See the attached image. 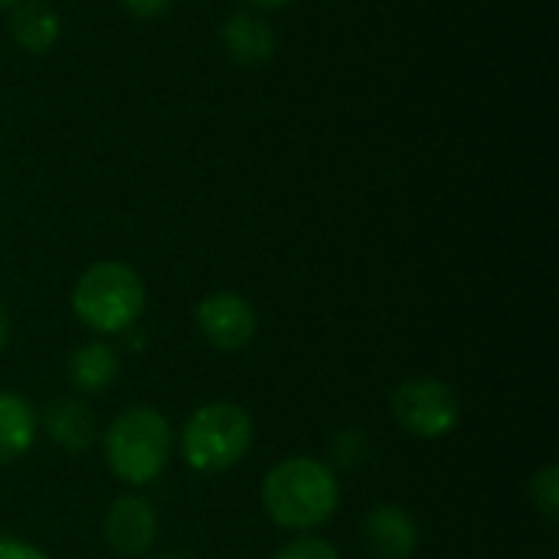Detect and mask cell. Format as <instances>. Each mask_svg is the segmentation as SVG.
Segmentation results:
<instances>
[{"label": "cell", "mask_w": 559, "mask_h": 559, "mask_svg": "<svg viewBox=\"0 0 559 559\" xmlns=\"http://www.w3.org/2000/svg\"><path fill=\"white\" fill-rule=\"evenodd\" d=\"M341 504V485L334 478V468H328L318 459H285L278 462L265 481H262V508L272 518V524L308 534L324 527Z\"/></svg>", "instance_id": "cell-1"}, {"label": "cell", "mask_w": 559, "mask_h": 559, "mask_svg": "<svg viewBox=\"0 0 559 559\" xmlns=\"http://www.w3.org/2000/svg\"><path fill=\"white\" fill-rule=\"evenodd\" d=\"M102 452L118 481L144 488L157 481L170 462V423L154 406H131L108 423Z\"/></svg>", "instance_id": "cell-2"}, {"label": "cell", "mask_w": 559, "mask_h": 559, "mask_svg": "<svg viewBox=\"0 0 559 559\" xmlns=\"http://www.w3.org/2000/svg\"><path fill=\"white\" fill-rule=\"evenodd\" d=\"M144 301L147 295L141 275L128 262L115 259L88 265L72 288L75 318L88 331L105 337H121L124 331H131L144 314Z\"/></svg>", "instance_id": "cell-3"}, {"label": "cell", "mask_w": 559, "mask_h": 559, "mask_svg": "<svg viewBox=\"0 0 559 559\" xmlns=\"http://www.w3.org/2000/svg\"><path fill=\"white\" fill-rule=\"evenodd\" d=\"M252 439H255L252 416L242 406L219 400L200 406L183 423L180 455L187 468H193L197 475H223L249 455Z\"/></svg>", "instance_id": "cell-4"}, {"label": "cell", "mask_w": 559, "mask_h": 559, "mask_svg": "<svg viewBox=\"0 0 559 559\" xmlns=\"http://www.w3.org/2000/svg\"><path fill=\"white\" fill-rule=\"evenodd\" d=\"M390 409L396 426L416 439H445L462 419L459 393L436 377H419L396 386Z\"/></svg>", "instance_id": "cell-5"}, {"label": "cell", "mask_w": 559, "mask_h": 559, "mask_svg": "<svg viewBox=\"0 0 559 559\" xmlns=\"http://www.w3.org/2000/svg\"><path fill=\"white\" fill-rule=\"evenodd\" d=\"M197 328L219 354L242 350L259 328L255 308L239 292H213L197 305Z\"/></svg>", "instance_id": "cell-6"}, {"label": "cell", "mask_w": 559, "mask_h": 559, "mask_svg": "<svg viewBox=\"0 0 559 559\" xmlns=\"http://www.w3.org/2000/svg\"><path fill=\"white\" fill-rule=\"evenodd\" d=\"M105 540L118 557H144L157 540V511L141 495H121L105 511Z\"/></svg>", "instance_id": "cell-7"}, {"label": "cell", "mask_w": 559, "mask_h": 559, "mask_svg": "<svg viewBox=\"0 0 559 559\" xmlns=\"http://www.w3.org/2000/svg\"><path fill=\"white\" fill-rule=\"evenodd\" d=\"M364 547L373 559H413L419 550V527L400 504H377L360 527Z\"/></svg>", "instance_id": "cell-8"}, {"label": "cell", "mask_w": 559, "mask_h": 559, "mask_svg": "<svg viewBox=\"0 0 559 559\" xmlns=\"http://www.w3.org/2000/svg\"><path fill=\"white\" fill-rule=\"evenodd\" d=\"M43 432L49 436L52 445H59L69 455H82L95 445L98 439V419L92 413V406L82 396H56L46 403L43 419H39Z\"/></svg>", "instance_id": "cell-9"}, {"label": "cell", "mask_w": 559, "mask_h": 559, "mask_svg": "<svg viewBox=\"0 0 559 559\" xmlns=\"http://www.w3.org/2000/svg\"><path fill=\"white\" fill-rule=\"evenodd\" d=\"M118 370H121V360H118L115 347L105 341L79 344L66 360L69 383L75 386L79 396H98V393L111 390L118 380Z\"/></svg>", "instance_id": "cell-10"}, {"label": "cell", "mask_w": 559, "mask_h": 559, "mask_svg": "<svg viewBox=\"0 0 559 559\" xmlns=\"http://www.w3.org/2000/svg\"><path fill=\"white\" fill-rule=\"evenodd\" d=\"M62 33V16L46 0H20L10 7V36L23 52L43 56L56 46Z\"/></svg>", "instance_id": "cell-11"}, {"label": "cell", "mask_w": 559, "mask_h": 559, "mask_svg": "<svg viewBox=\"0 0 559 559\" xmlns=\"http://www.w3.org/2000/svg\"><path fill=\"white\" fill-rule=\"evenodd\" d=\"M275 33L272 26L255 16V13H233L226 23H223V46L229 52L233 62L239 66H262L275 56Z\"/></svg>", "instance_id": "cell-12"}, {"label": "cell", "mask_w": 559, "mask_h": 559, "mask_svg": "<svg viewBox=\"0 0 559 559\" xmlns=\"http://www.w3.org/2000/svg\"><path fill=\"white\" fill-rule=\"evenodd\" d=\"M36 442L33 406L10 390H0V465L20 462Z\"/></svg>", "instance_id": "cell-13"}, {"label": "cell", "mask_w": 559, "mask_h": 559, "mask_svg": "<svg viewBox=\"0 0 559 559\" xmlns=\"http://www.w3.org/2000/svg\"><path fill=\"white\" fill-rule=\"evenodd\" d=\"M370 455V442L360 429H344L341 436H334L331 442V465L328 468H341V472H354L367 462Z\"/></svg>", "instance_id": "cell-14"}, {"label": "cell", "mask_w": 559, "mask_h": 559, "mask_svg": "<svg viewBox=\"0 0 559 559\" xmlns=\"http://www.w3.org/2000/svg\"><path fill=\"white\" fill-rule=\"evenodd\" d=\"M531 501L534 508L547 518V521H557L559 518V468L557 465H547L540 468L534 478H531Z\"/></svg>", "instance_id": "cell-15"}, {"label": "cell", "mask_w": 559, "mask_h": 559, "mask_svg": "<svg viewBox=\"0 0 559 559\" xmlns=\"http://www.w3.org/2000/svg\"><path fill=\"white\" fill-rule=\"evenodd\" d=\"M275 559H341V554L321 537H295L275 554Z\"/></svg>", "instance_id": "cell-16"}, {"label": "cell", "mask_w": 559, "mask_h": 559, "mask_svg": "<svg viewBox=\"0 0 559 559\" xmlns=\"http://www.w3.org/2000/svg\"><path fill=\"white\" fill-rule=\"evenodd\" d=\"M121 7L138 20H154V16H164L174 7V0H121Z\"/></svg>", "instance_id": "cell-17"}, {"label": "cell", "mask_w": 559, "mask_h": 559, "mask_svg": "<svg viewBox=\"0 0 559 559\" xmlns=\"http://www.w3.org/2000/svg\"><path fill=\"white\" fill-rule=\"evenodd\" d=\"M0 559H49L39 547L26 544V540H16V537H3L0 540Z\"/></svg>", "instance_id": "cell-18"}, {"label": "cell", "mask_w": 559, "mask_h": 559, "mask_svg": "<svg viewBox=\"0 0 559 559\" xmlns=\"http://www.w3.org/2000/svg\"><path fill=\"white\" fill-rule=\"evenodd\" d=\"M7 341H10V311L0 305V354H3V347H7Z\"/></svg>", "instance_id": "cell-19"}, {"label": "cell", "mask_w": 559, "mask_h": 559, "mask_svg": "<svg viewBox=\"0 0 559 559\" xmlns=\"http://www.w3.org/2000/svg\"><path fill=\"white\" fill-rule=\"evenodd\" d=\"M246 7H255V10H282V7H288L292 0H242Z\"/></svg>", "instance_id": "cell-20"}, {"label": "cell", "mask_w": 559, "mask_h": 559, "mask_svg": "<svg viewBox=\"0 0 559 559\" xmlns=\"http://www.w3.org/2000/svg\"><path fill=\"white\" fill-rule=\"evenodd\" d=\"M20 0H0V10H10V7H16Z\"/></svg>", "instance_id": "cell-21"}]
</instances>
